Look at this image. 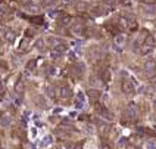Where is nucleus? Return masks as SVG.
Segmentation results:
<instances>
[{
	"label": "nucleus",
	"instance_id": "2",
	"mask_svg": "<svg viewBox=\"0 0 156 149\" xmlns=\"http://www.w3.org/2000/svg\"><path fill=\"white\" fill-rule=\"evenodd\" d=\"M122 92L127 93V95H133L134 93V86L130 80H124L122 81Z\"/></svg>",
	"mask_w": 156,
	"mask_h": 149
},
{
	"label": "nucleus",
	"instance_id": "3",
	"mask_svg": "<svg viewBox=\"0 0 156 149\" xmlns=\"http://www.w3.org/2000/svg\"><path fill=\"white\" fill-rule=\"evenodd\" d=\"M71 95V89L66 87V86H62L61 89H59V96L61 97H69Z\"/></svg>",
	"mask_w": 156,
	"mask_h": 149
},
{
	"label": "nucleus",
	"instance_id": "1",
	"mask_svg": "<svg viewBox=\"0 0 156 149\" xmlns=\"http://www.w3.org/2000/svg\"><path fill=\"white\" fill-rule=\"evenodd\" d=\"M124 117H125L128 121H134V120H136V117H137V109H136V106L133 105V104L127 106V109L124 111Z\"/></svg>",
	"mask_w": 156,
	"mask_h": 149
},
{
	"label": "nucleus",
	"instance_id": "5",
	"mask_svg": "<svg viewBox=\"0 0 156 149\" xmlns=\"http://www.w3.org/2000/svg\"><path fill=\"white\" fill-rule=\"evenodd\" d=\"M100 149H113L112 148V145H111V143H109V142H102V146H100Z\"/></svg>",
	"mask_w": 156,
	"mask_h": 149
},
{
	"label": "nucleus",
	"instance_id": "4",
	"mask_svg": "<svg viewBox=\"0 0 156 149\" xmlns=\"http://www.w3.org/2000/svg\"><path fill=\"white\" fill-rule=\"evenodd\" d=\"M144 70L147 71H150V72H153V71L156 70V62L155 61H147L146 64H144Z\"/></svg>",
	"mask_w": 156,
	"mask_h": 149
}]
</instances>
